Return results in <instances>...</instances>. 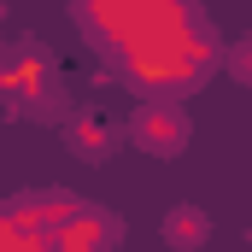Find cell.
<instances>
[{"label": "cell", "instance_id": "obj_2", "mask_svg": "<svg viewBox=\"0 0 252 252\" xmlns=\"http://www.w3.org/2000/svg\"><path fill=\"white\" fill-rule=\"evenodd\" d=\"M64 141H70V153H76L82 164H106V158H112V147H118V129L106 124L100 112H76L70 129H64Z\"/></svg>", "mask_w": 252, "mask_h": 252}, {"label": "cell", "instance_id": "obj_1", "mask_svg": "<svg viewBox=\"0 0 252 252\" xmlns=\"http://www.w3.org/2000/svg\"><path fill=\"white\" fill-rule=\"evenodd\" d=\"M129 135H135L153 158H170L176 147H188V118H182V112H170V106H147V112H135Z\"/></svg>", "mask_w": 252, "mask_h": 252}, {"label": "cell", "instance_id": "obj_5", "mask_svg": "<svg viewBox=\"0 0 252 252\" xmlns=\"http://www.w3.org/2000/svg\"><path fill=\"white\" fill-rule=\"evenodd\" d=\"M229 70H235L241 82H252V41H241V47H229Z\"/></svg>", "mask_w": 252, "mask_h": 252}, {"label": "cell", "instance_id": "obj_3", "mask_svg": "<svg viewBox=\"0 0 252 252\" xmlns=\"http://www.w3.org/2000/svg\"><path fill=\"white\" fill-rule=\"evenodd\" d=\"M118 235H124L118 217H94L88 205H76L59 229H53V247H112Z\"/></svg>", "mask_w": 252, "mask_h": 252}, {"label": "cell", "instance_id": "obj_4", "mask_svg": "<svg viewBox=\"0 0 252 252\" xmlns=\"http://www.w3.org/2000/svg\"><path fill=\"white\" fill-rule=\"evenodd\" d=\"M205 235H211V217H205L199 205H176V211L164 217V241H170V247H199Z\"/></svg>", "mask_w": 252, "mask_h": 252}]
</instances>
